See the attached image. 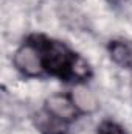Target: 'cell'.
I'll list each match as a JSON object with an SVG mask.
<instances>
[{
	"label": "cell",
	"mask_w": 132,
	"mask_h": 134,
	"mask_svg": "<svg viewBox=\"0 0 132 134\" xmlns=\"http://www.w3.org/2000/svg\"><path fill=\"white\" fill-rule=\"evenodd\" d=\"M37 128L44 134H64L65 133V125L62 123L61 119H58L56 115H44L39 114L37 120H36Z\"/></svg>",
	"instance_id": "obj_4"
},
{
	"label": "cell",
	"mask_w": 132,
	"mask_h": 134,
	"mask_svg": "<svg viewBox=\"0 0 132 134\" xmlns=\"http://www.w3.org/2000/svg\"><path fill=\"white\" fill-rule=\"evenodd\" d=\"M47 109L61 120H71L75 117V106L64 95H51L47 100Z\"/></svg>",
	"instance_id": "obj_3"
},
{
	"label": "cell",
	"mask_w": 132,
	"mask_h": 134,
	"mask_svg": "<svg viewBox=\"0 0 132 134\" xmlns=\"http://www.w3.org/2000/svg\"><path fill=\"white\" fill-rule=\"evenodd\" d=\"M73 100L76 103V106L86 112H92L97 109V100H95V95L87 91L86 87H76L73 91Z\"/></svg>",
	"instance_id": "obj_5"
},
{
	"label": "cell",
	"mask_w": 132,
	"mask_h": 134,
	"mask_svg": "<svg viewBox=\"0 0 132 134\" xmlns=\"http://www.w3.org/2000/svg\"><path fill=\"white\" fill-rule=\"evenodd\" d=\"M98 134H126L124 130L112 122H104L98 128Z\"/></svg>",
	"instance_id": "obj_7"
},
{
	"label": "cell",
	"mask_w": 132,
	"mask_h": 134,
	"mask_svg": "<svg viewBox=\"0 0 132 134\" xmlns=\"http://www.w3.org/2000/svg\"><path fill=\"white\" fill-rule=\"evenodd\" d=\"M14 64L25 75H37L42 69L40 67V58H39V50L36 52V48L31 47V45L20 47L14 55Z\"/></svg>",
	"instance_id": "obj_2"
},
{
	"label": "cell",
	"mask_w": 132,
	"mask_h": 134,
	"mask_svg": "<svg viewBox=\"0 0 132 134\" xmlns=\"http://www.w3.org/2000/svg\"><path fill=\"white\" fill-rule=\"evenodd\" d=\"M44 53V66L51 73L67 75L68 72L76 76H86L89 73V66L70 53L65 47L55 41H45L40 47Z\"/></svg>",
	"instance_id": "obj_1"
},
{
	"label": "cell",
	"mask_w": 132,
	"mask_h": 134,
	"mask_svg": "<svg viewBox=\"0 0 132 134\" xmlns=\"http://www.w3.org/2000/svg\"><path fill=\"white\" fill-rule=\"evenodd\" d=\"M112 56L117 63H121V64H128L129 59H131V52L129 48L124 45V44H113L112 47Z\"/></svg>",
	"instance_id": "obj_6"
}]
</instances>
